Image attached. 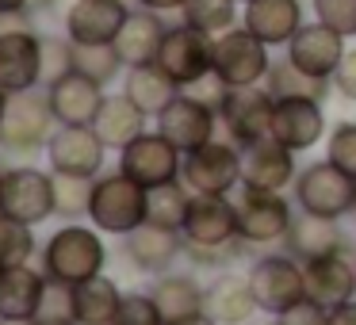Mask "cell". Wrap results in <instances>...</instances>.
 Masks as SVG:
<instances>
[{
    "label": "cell",
    "mask_w": 356,
    "mask_h": 325,
    "mask_svg": "<svg viewBox=\"0 0 356 325\" xmlns=\"http://www.w3.org/2000/svg\"><path fill=\"white\" fill-rule=\"evenodd\" d=\"M88 218L100 233L127 238L142 222H149V188H142L127 172H104V176H96Z\"/></svg>",
    "instance_id": "cell-1"
},
{
    "label": "cell",
    "mask_w": 356,
    "mask_h": 325,
    "mask_svg": "<svg viewBox=\"0 0 356 325\" xmlns=\"http://www.w3.org/2000/svg\"><path fill=\"white\" fill-rule=\"evenodd\" d=\"M108 264V249L96 230L81 222H65L58 233H50L47 249H42V272L62 283H85V279L100 276Z\"/></svg>",
    "instance_id": "cell-2"
},
{
    "label": "cell",
    "mask_w": 356,
    "mask_h": 325,
    "mask_svg": "<svg viewBox=\"0 0 356 325\" xmlns=\"http://www.w3.org/2000/svg\"><path fill=\"white\" fill-rule=\"evenodd\" d=\"M249 287H253V299L261 314L280 317L284 310H291L295 302L307 299V272L302 260L291 253H268L245 272Z\"/></svg>",
    "instance_id": "cell-3"
},
{
    "label": "cell",
    "mask_w": 356,
    "mask_h": 325,
    "mask_svg": "<svg viewBox=\"0 0 356 325\" xmlns=\"http://www.w3.org/2000/svg\"><path fill=\"white\" fill-rule=\"evenodd\" d=\"M157 69L172 81L177 88H192L195 81L215 73V35L200 31V27L177 24L165 31L161 54H157Z\"/></svg>",
    "instance_id": "cell-4"
},
{
    "label": "cell",
    "mask_w": 356,
    "mask_h": 325,
    "mask_svg": "<svg viewBox=\"0 0 356 325\" xmlns=\"http://www.w3.org/2000/svg\"><path fill=\"white\" fill-rule=\"evenodd\" d=\"M54 126L58 119L50 111V96L39 88H27V92H16L8 100L4 123H0V146L12 149V153H35V149L50 146Z\"/></svg>",
    "instance_id": "cell-5"
},
{
    "label": "cell",
    "mask_w": 356,
    "mask_h": 325,
    "mask_svg": "<svg viewBox=\"0 0 356 325\" xmlns=\"http://www.w3.org/2000/svg\"><path fill=\"white\" fill-rule=\"evenodd\" d=\"M268 42H261L249 27H230V31L215 35V77L226 88L241 85H264L272 69Z\"/></svg>",
    "instance_id": "cell-6"
},
{
    "label": "cell",
    "mask_w": 356,
    "mask_h": 325,
    "mask_svg": "<svg viewBox=\"0 0 356 325\" xmlns=\"http://www.w3.org/2000/svg\"><path fill=\"white\" fill-rule=\"evenodd\" d=\"M291 188H295L299 210H310V215L345 218V215H353V207H356V180L330 161H314V165H307V169H299V176H295Z\"/></svg>",
    "instance_id": "cell-7"
},
{
    "label": "cell",
    "mask_w": 356,
    "mask_h": 325,
    "mask_svg": "<svg viewBox=\"0 0 356 325\" xmlns=\"http://www.w3.org/2000/svg\"><path fill=\"white\" fill-rule=\"evenodd\" d=\"M0 215L16 218V222L39 226L54 215V172L31 169H4V188H0Z\"/></svg>",
    "instance_id": "cell-8"
},
{
    "label": "cell",
    "mask_w": 356,
    "mask_h": 325,
    "mask_svg": "<svg viewBox=\"0 0 356 325\" xmlns=\"http://www.w3.org/2000/svg\"><path fill=\"white\" fill-rule=\"evenodd\" d=\"M295 222V207L280 192L241 188L238 195V233L245 245H276Z\"/></svg>",
    "instance_id": "cell-9"
},
{
    "label": "cell",
    "mask_w": 356,
    "mask_h": 325,
    "mask_svg": "<svg viewBox=\"0 0 356 325\" xmlns=\"http://www.w3.org/2000/svg\"><path fill=\"white\" fill-rule=\"evenodd\" d=\"M180 180L192 188L195 195H230L241 184V149L230 142H215L184 153V169Z\"/></svg>",
    "instance_id": "cell-10"
},
{
    "label": "cell",
    "mask_w": 356,
    "mask_h": 325,
    "mask_svg": "<svg viewBox=\"0 0 356 325\" xmlns=\"http://www.w3.org/2000/svg\"><path fill=\"white\" fill-rule=\"evenodd\" d=\"M180 169H184V153L157 134H138L131 146L119 149V172H127L131 180H138L142 188H161L180 180Z\"/></svg>",
    "instance_id": "cell-11"
},
{
    "label": "cell",
    "mask_w": 356,
    "mask_h": 325,
    "mask_svg": "<svg viewBox=\"0 0 356 325\" xmlns=\"http://www.w3.org/2000/svg\"><path fill=\"white\" fill-rule=\"evenodd\" d=\"M272 115H276V96L264 85H241L230 88L218 108V119L226 123V134L241 146L272 138Z\"/></svg>",
    "instance_id": "cell-12"
},
{
    "label": "cell",
    "mask_w": 356,
    "mask_h": 325,
    "mask_svg": "<svg viewBox=\"0 0 356 325\" xmlns=\"http://www.w3.org/2000/svg\"><path fill=\"white\" fill-rule=\"evenodd\" d=\"M184 241L195 249H226L238 245V203H230V195H195L188 203L184 218Z\"/></svg>",
    "instance_id": "cell-13"
},
{
    "label": "cell",
    "mask_w": 356,
    "mask_h": 325,
    "mask_svg": "<svg viewBox=\"0 0 356 325\" xmlns=\"http://www.w3.org/2000/svg\"><path fill=\"white\" fill-rule=\"evenodd\" d=\"M0 85L12 96L42 85V35L35 27L0 31Z\"/></svg>",
    "instance_id": "cell-14"
},
{
    "label": "cell",
    "mask_w": 356,
    "mask_h": 325,
    "mask_svg": "<svg viewBox=\"0 0 356 325\" xmlns=\"http://www.w3.org/2000/svg\"><path fill=\"white\" fill-rule=\"evenodd\" d=\"M215 119H218L215 108H207L203 100H195L192 92L180 88L169 100V108L157 115V131H161L180 153H192V149L207 146V142L215 138Z\"/></svg>",
    "instance_id": "cell-15"
},
{
    "label": "cell",
    "mask_w": 356,
    "mask_h": 325,
    "mask_svg": "<svg viewBox=\"0 0 356 325\" xmlns=\"http://www.w3.org/2000/svg\"><path fill=\"white\" fill-rule=\"evenodd\" d=\"M104 153L108 146L96 134V126H58L47 146L50 172H65V176H100Z\"/></svg>",
    "instance_id": "cell-16"
},
{
    "label": "cell",
    "mask_w": 356,
    "mask_h": 325,
    "mask_svg": "<svg viewBox=\"0 0 356 325\" xmlns=\"http://www.w3.org/2000/svg\"><path fill=\"white\" fill-rule=\"evenodd\" d=\"M47 96H50V111H54L58 126H92L104 100H108L100 81L85 77L81 69H73L65 77H58L54 85H47Z\"/></svg>",
    "instance_id": "cell-17"
},
{
    "label": "cell",
    "mask_w": 356,
    "mask_h": 325,
    "mask_svg": "<svg viewBox=\"0 0 356 325\" xmlns=\"http://www.w3.org/2000/svg\"><path fill=\"white\" fill-rule=\"evenodd\" d=\"M295 149H287L276 138H261L241 146V188H261V192H284L295 184Z\"/></svg>",
    "instance_id": "cell-18"
},
{
    "label": "cell",
    "mask_w": 356,
    "mask_h": 325,
    "mask_svg": "<svg viewBox=\"0 0 356 325\" xmlns=\"http://www.w3.org/2000/svg\"><path fill=\"white\" fill-rule=\"evenodd\" d=\"M131 12L134 8H127L123 0H73L65 8V35L77 47L115 42V35L123 31Z\"/></svg>",
    "instance_id": "cell-19"
},
{
    "label": "cell",
    "mask_w": 356,
    "mask_h": 325,
    "mask_svg": "<svg viewBox=\"0 0 356 325\" xmlns=\"http://www.w3.org/2000/svg\"><path fill=\"white\" fill-rule=\"evenodd\" d=\"M345 42L348 39L341 31H333L322 19H314V24H302L299 31H295V39L287 42V58H291L302 73H310V77L333 81V73H337L341 58H345V50H348Z\"/></svg>",
    "instance_id": "cell-20"
},
{
    "label": "cell",
    "mask_w": 356,
    "mask_h": 325,
    "mask_svg": "<svg viewBox=\"0 0 356 325\" xmlns=\"http://www.w3.org/2000/svg\"><path fill=\"white\" fill-rule=\"evenodd\" d=\"M322 134H325L322 100H302V96L276 100V115H272V138L276 142H284L287 149L302 153V149L318 146Z\"/></svg>",
    "instance_id": "cell-21"
},
{
    "label": "cell",
    "mask_w": 356,
    "mask_h": 325,
    "mask_svg": "<svg viewBox=\"0 0 356 325\" xmlns=\"http://www.w3.org/2000/svg\"><path fill=\"white\" fill-rule=\"evenodd\" d=\"M302 272H307V294L322 306H337V302L356 299V260H348L345 249L302 260Z\"/></svg>",
    "instance_id": "cell-22"
},
{
    "label": "cell",
    "mask_w": 356,
    "mask_h": 325,
    "mask_svg": "<svg viewBox=\"0 0 356 325\" xmlns=\"http://www.w3.org/2000/svg\"><path fill=\"white\" fill-rule=\"evenodd\" d=\"M241 27L257 35L268 47H287L307 19H302V0H249L241 4Z\"/></svg>",
    "instance_id": "cell-23"
},
{
    "label": "cell",
    "mask_w": 356,
    "mask_h": 325,
    "mask_svg": "<svg viewBox=\"0 0 356 325\" xmlns=\"http://www.w3.org/2000/svg\"><path fill=\"white\" fill-rule=\"evenodd\" d=\"M165 19L161 12H149V8H134L127 16L123 31L115 35V50L123 58L127 69H142V65H157V54H161V42H165Z\"/></svg>",
    "instance_id": "cell-24"
},
{
    "label": "cell",
    "mask_w": 356,
    "mask_h": 325,
    "mask_svg": "<svg viewBox=\"0 0 356 325\" xmlns=\"http://www.w3.org/2000/svg\"><path fill=\"white\" fill-rule=\"evenodd\" d=\"M127 256L138 272H169V264L180 256V249L188 245L180 230H169V226H157V222H142L134 233H127Z\"/></svg>",
    "instance_id": "cell-25"
},
{
    "label": "cell",
    "mask_w": 356,
    "mask_h": 325,
    "mask_svg": "<svg viewBox=\"0 0 356 325\" xmlns=\"http://www.w3.org/2000/svg\"><path fill=\"white\" fill-rule=\"evenodd\" d=\"M257 310L253 287H249V276H238V272H226L215 283L203 291V314H211L218 325H245Z\"/></svg>",
    "instance_id": "cell-26"
},
{
    "label": "cell",
    "mask_w": 356,
    "mask_h": 325,
    "mask_svg": "<svg viewBox=\"0 0 356 325\" xmlns=\"http://www.w3.org/2000/svg\"><path fill=\"white\" fill-rule=\"evenodd\" d=\"M287 253L299 256V260H314V256L325 253H337L345 249V233H341L337 218H322V215H310V210H295V222L284 238Z\"/></svg>",
    "instance_id": "cell-27"
},
{
    "label": "cell",
    "mask_w": 356,
    "mask_h": 325,
    "mask_svg": "<svg viewBox=\"0 0 356 325\" xmlns=\"http://www.w3.org/2000/svg\"><path fill=\"white\" fill-rule=\"evenodd\" d=\"M47 272H35L31 264L0 272V317H35L39 314Z\"/></svg>",
    "instance_id": "cell-28"
},
{
    "label": "cell",
    "mask_w": 356,
    "mask_h": 325,
    "mask_svg": "<svg viewBox=\"0 0 356 325\" xmlns=\"http://www.w3.org/2000/svg\"><path fill=\"white\" fill-rule=\"evenodd\" d=\"M146 111L138 108V103L131 100L127 92H119V96H108L104 100V108H100V115H96V134L104 138V146L108 149H123V146H131L138 134H146Z\"/></svg>",
    "instance_id": "cell-29"
},
{
    "label": "cell",
    "mask_w": 356,
    "mask_h": 325,
    "mask_svg": "<svg viewBox=\"0 0 356 325\" xmlns=\"http://www.w3.org/2000/svg\"><path fill=\"white\" fill-rule=\"evenodd\" d=\"M73 302H77V325H111V317L123 306V291L115 279L100 272L73 287Z\"/></svg>",
    "instance_id": "cell-30"
},
{
    "label": "cell",
    "mask_w": 356,
    "mask_h": 325,
    "mask_svg": "<svg viewBox=\"0 0 356 325\" xmlns=\"http://www.w3.org/2000/svg\"><path fill=\"white\" fill-rule=\"evenodd\" d=\"M149 294H154L165 325L180 322V317H192V314H203V287L192 276H161L149 287Z\"/></svg>",
    "instance_id": "cell-31"
},
{
    "label": "cell",
    "mask_w": 356,
    "mask_h": 325,
    "mask_svg": "<svg viewBox=\"0 0 356 325\" xmlns=\"http://www.w3.org/2000/svg\"><path fill=\"white\" fill-rule=\"evenodd\" d=\"M264 88H268L276 100H287V96H302V100H322L330 96L333 81L325 77H310V73H302L299 65L291 62V58H280V62H272L268 77H264Z\"/></svg>",
    "instance_id": "cell-32"
},
{
    "label": "cell",
    "mask_w": 356,
    "mask_h": 325,
    "mask_svg": "<svg viewBox=\"0 0 356 325\" xmlns=\"http://www.w3.org/2000/svg\"><path fill=\"white\" fill-rule=\"evenodd\" d=\"M123 92L131 96L134 103H138L146 115H161L165 108H169V100L180 92L177 85H172L169 77H165L157 65H142V69H127V81H123Z\"/></svg>",
    "instance_id": "cell-33"
},
{
    "label": "cell",
    "mask_w": 356,
    "mask_h": 325,
    "mask_svg": "<svg viewBox=\"0 0 356 325\" xmlns=\"http://www.w3.org/2000/svg\"><path fill=\"white\" fill-rule=\"evenodd\" d=\"M188 203H192V188H188L184 180H172V184L149 188V222L169 226V230H184Z\"/></svg>",
    "instance_id": "cell-34"
},
{
    "label": "cell",
    "mask_w": 356,
    "mask_h": 325,
    "mask_svg": "<svg viewBox=\"0 0 356 325\" xmlns=\"http://www.w3.org/2000/svg\"><path fill=\"white\" fill-rule=\"evenodd\" d=\"M180 24L200 27L207 35H222L238 27V0H188L180 8Z\"/></svg>",
    "instance_id": "cell-35"
},
{
    "label": "cell",
    "mask_w": 356,
    "mask_h": 325,
    "mask_svg": "<svg viewBox=\"0 0 356 325\" xmlns=\"http://www.w3.org/2000/svg\"><path fill=\"white\" fill-rule=\"evenodd\" d=\"M92 188H96V176H65V172H54V215L65 218V222H77L81 215H88Z\"/></svg>",
    "instance_id": "cell-36"
},
{
    "label": "cell",
    "mask_w": 356,
    "mask_h": 325,
    "mask_svg": "<svg viewBox=\"0 0 356 325\" xmlns=\"http://www.w3.org/2000/svg\"><path fill=\"white\" fill-rule=\"evenodd\" d=\"M73 69H81L85 77L100 81L104 88L127 69L123 58H119L115 42H100V47H77V58H73Z\"/></svg>",
    "instance_id": "cell-37"
},
{
    "label": "cell",
    "mask_w": 356,
    "mask_h": 325,
    "mask_svg": "<svg viewBox=\"0 0 356 325\" xmlns=\"http://www.w3.org/2000/svg\"><path fill=\"white\" fill-rule=\"evenodd\" d=\"M35 253V233L27 222H16V218L0 215V272L4 268H19L27 264Z\"/></svg>",
    "instance_id": "cell-38"
},
{
    "label": "cell",
    "mask_w": 356,
    "mask_h": 325,
    "mask_svg": "<svg viewBox=\"0 0 356 325\" xmlns=\"http://www.w3.org/2000/svg\"><path fill=\"white\" fill-rule=\"evenodd\" d=\"M39 325H77V302H73V283H62V279L47 276V291H42L39 314H35Z\"/></svg>",
    "instance_id": "cell-39"
},
{
    "label": "cell",
    "mask_w": 356,
    "mask_h": 325,
    "mask_svg": "<svg viewBox=\"0 0 356 325\" xmlns=\"http://www.w3.org/2000/svg\"><path fill=\"white\" fill-rule=\"evenodd\" d=\"M73 58H77V42L70 35H42V88L73 73Z\"/></svg>",
    "instance_id": "cell-40"
},
{
    "label": "cell",
    "mask_w": 356,
    "mask_h": 325,
    "mask_svg": "<svg viewBox=\"0 0 356 325\" xmlns=\"http://www.w3.org/2000/svg\"><path fill=\"white\" fill-rule=\"evenodd\" d=\"M325 161L356 180V123H337L325 142Z\"/></svg>",
    "instance_id": "cell-41"
},
{
    "label": "cell",
    "mask_w": 356,
    "mask_h": 325,
    "mask_svg": "<svg viewBox=\"0 0 356 325\" xmlns=\"http://www.w3.org/2000/svg\"><path fill=\"white\" fill-rule=\"evenodd\" d=\"M314 19L341 31L345 39H356V0H310Z\"/></svg>",
    "instance_id": "cell-42"
},
{
    "label": "cell",
    "mask_w": 356,
    "mask_h": 325,
    "mask_svg": "<svg viewBox=\"0 0 356 325\" xmlns=\"http://www.w3.org/2000/svg\"><path fill=\"white\" fill-rule=\"evenodd\" d=\"M111 325H165L161 310H157L154 294H123V306L111 317Z\"/></svg>",
    "instance_id": "cell-43"
},
{
    "label": "cell",
    "mask_w": 356,
    "mask_h": 325,
    "mask_svg": "<svg viewBox=\"0 0 356 325\" xmlns=\"http://www.w3.org/2000/svg\"><path fill=\"white\" fill-rule=\"evenodd\" d=\"M276 325H330V306H322V302H314L307 294V299L295 302L291 310H284V314L276 317Z\"/></svg>",
    "instance_id": "cell-44"
},
{
    "label": "cell",
    "mask_w": 356,
    "mask_h": 325,
    "mask_svg": "<svg viewBox=\"0 0 356 325\" xmlns=\"http://www.w3.org/2000/svg\"><path fill=\"white\" fill-rule=\"evenodd\" d=\"M333 88H337L345 100L356 103V47L345 50V58H341L337 73H333Z\"/></svg>",
    "instance_id": "cell-45"
},
{
    "label": "cell",
    "mask_w": 356,
    "mask_h": 325,
    "mask_svg": "<svg viewBox=\"0 0 356 325\" xmlns=\"http://www.w3.org/2000/svg\"><path fill=\"white\" fill-rule=\"evenodd\" d=\"M330 325H356V299L330 306Z\"/></svg>",
    "instance_id": "cell-46"
},
{
    "label": "cell",
    "mask_w": 356,
    "mask_h": 325,
    "mask_svg": "<svg viewBox=\"0 0 356 325\" xmlns=\"http://www.w3.org/2000/svg\"><path fill=\"white\" fill-rule=\"evenodd\" d=\"M138 4H142V8H149V12H161V16H165V12H180L188 0H138Z\"/></svg>",
    "instance_id": "cell-47"
},
{
    "label": "cell",
    "mask_w": 356,
    "mask_h": 325,
    "mask_svg": "<svg viewBox=\"0 0 356 325\" xmlns=\"http://www.w3.org/2000/svg\"><path fill=\"white\" fill-rule=\"evenodd\" d=\"M12 12H31V0H0V16H12Z\"/></svg>",
    "instance_id": "cell-48"
},
{
    "label": "cell",
    "mask_w": 356,
    "mask_h": 325,
    "mask_svg": "<svg viewBox=\"0 0 356 325\" xmlns=\"http://www.w3.org/2000/svg\"><path fill=\"white\" fill-rule=\"evenodd\" d=\"M172 325H218L211 314H192V317H180V322H172Z\"/></svg>",
    "instance_id": "cell-49"
},
{
    "label": "cell",
    "mask_w": 356,
    "mask_h": 325,
    "mask_svg": "<svg viewBox=\"0 0 356 325\" xmlns=\"http://www.w3.org/2000/svg\"><path fill=\"white\" fill-rule=\"evenodd\" d=\"M54 4H58V0H31V12L39 16V12H50Z\"/></svg>",
    "instance_id": "cell-50"
},
{
    "label": "cell",
    "mask_w": 356,
    "mask_h": 325,
    "mask_svg": "<svg viewBox=\"0 0 356 325\" xmlns=\"http://www.w3.org/2000/svg\"><path fill=\"white\" fill-rule=\"evenodd\" d=\"M8 100H12V92L4 85H0V123H4V111H8Z\"/></svg>",
    "instance_id": "cell-51"
},
{
    "label": "cell",
    "mask_w": 356,
    "mask_h": 325,
    "mask_svg": "<svg viewBox=\"0 0 356 325\" xmlns=\"http://www.w3.org/2000/svg\"><path fill=\"white\" fill-rule=\"evenodd\" d=\"M0 325H39L35 317H0Z\"/></svg>",
    "instance_id": "cell-52"
},
{
    "label": "cell",
    "mask_w": 356,
    "mask_h": 325,
    "mask_svg": "<svg viewBox=\"0 0 356 325\" xmlns=\"http://www.w3.org/2000/svg\"><path fill=\"white\" fill-rule=\"evenodd\" d=\"M123 4H127V8H142V4H138V0H123Z\"/></svg>",
    "instance_id": "cell-53"
},
{
    "label": "cell",
    "mask_w": 356,
    "mask_h": 325,
    "mask_svg": "<svg viewBox=\"0 0 356 325\" xmlns=\"http://www.w3.org/2000/svg\"><path fill=\"white\" fill-rule=\"evenodd\" d=\"M0 188H4V169H0Z\"/></svg>",
    "instance_id": "cell-54"
},
{
    "label": "cell",
    "mask_w": 356,
    "mask_h": 325,
    "mask_svg": "<svg viewBox=\"0 0 356 325\" xmlns=\"http://www.w3.org/2000/svg\"><path fill=\"white\" fill-rule=\"evenodd\" d=\"M238 4H249V0H238Z\"/></svg>",
    "instance_id": "cell-55"
},
{
    "label": "cell",
    "mask_w": 356,
    "mask_h": 325,
    "mask_svg": "<svg viewBox=\"0 0 356 325\" xmlns=\"http://www.w3.org/2000/svg\"><path fill=\"white\" fill-rule=\"evenodd\" d=\"M353 215H356V207H353Z\"/></svg>",
    "instance_id": "cell-56"
}]
</instances>
